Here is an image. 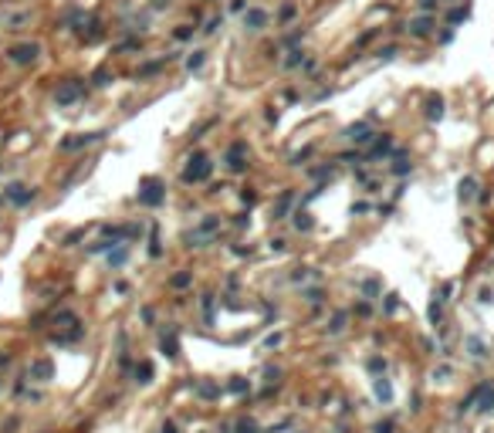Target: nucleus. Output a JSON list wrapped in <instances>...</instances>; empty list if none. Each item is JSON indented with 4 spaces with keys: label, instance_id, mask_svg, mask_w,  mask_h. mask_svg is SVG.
I'll return each mask as SVG.
<instances>
[{
    "label": "nucleus",
    "instance_id": "obj_1",
    "mask_svg": "<svg viewBox=\"0 0 494 433\" xmlns=\"http://www.w3.org/2000/svg\"><path fill=\"white\" fill-rule=\"evenodd\" d=\"M135 196H139L142 207H159V203L166 200V189H163V183H159L156 176H146V180L139 183V193H135Z\"/></svg>",
    "mask_w": 494,
    "mask_h": 433
},
{
    "label": "nucleus",
    "instance_id": "obj_2",
    "mask_svg": "<svg viewBox=\"0 0 494 433\" xmlns=\"http://www.w3.org/2000/svg\"><path fill=\"white\" fill-rule=\"evenodd\" d=\"M34 196H38V193H34L31 186H24V183H10V186H3V200H10L14 207H27Z\"/></svg>",
    "mask_w": 494,
    "mask_h": 433
},
{
    "label": "nucleus",
    "instance_id": "obj_3",
    "mask_svg": "<svg viewBox=\"0 0 494 433\" xmlns=\"http://www.w3.org/2000/svg\"><path fill=\"white\" fill-rule=\"evenodd\" d=\"M210 170H213V166L207 163V156H196L190 166L183 170V183H203V180L210 176Z\"/></svg>",
    "mask_w": 494,
    "mask_h": 433
},
{
    "label": "nucleus",
    "instance_id": "obj_4",
    "mask_svg": "<svg viewBox=\"0 0 494 433\" xmlns=\"http://www.w3.org/2000/svg\"><path fill=\"white\" fill-rule=\"evenodd\" d=\"M98 139H105V132H81V135H71V139H61V152H75V149H85Z\"/></svg>",
    "mask_w": 494,
    "mask_h": 433
},
{
    "label": "nucleus",
    "instance_id": "obj_5",
    "mask_svg": "<svg viewBox=\"0 0 494 433\" xmlns=\"http://www.w3.org/2000/svg\"><path fill=\"white\" fill-rule=\"evenodd\" d=\"M244 156H247V146H244V142H234V146L227 149V156H224L227 170H230V173H241V170L247 166V159H244Z\"/></svg>",
    "mask_w": 494,
    "mask_h": 433
},
{
    "label": "nucleus",
    "instance_id": "obj_6",
    "mask_svg": "<svg viewBox=\"0 0 494 433\" xmlns=\"http://www.w3.org/2000/svg\"><path fill=\"white\" fill-rule=\"evenodd\" d=\"M41 55V44H17V48H10V61L14 64H31V61H38Z\"/></svg>",
    "mask_w": 494,
    "mask_h": 433
},
{
    "label": "nucleus",
    "instance_id": "obj_7",
    "mask_svg": "<svg viewBox=\"0 0 494 433\" xmlns=\"http://www.w3.org/2000/svg\"><path fill=\"white\" fill-rule=\"evenodd\" d=\"M81 92H85V88H81V81H64V85L58 88L55 102H58V105H71V102H75Z\"/></svg>",
    "mask_w": 494,
    "mask_h": 433
},
{
    "label": "nucleus",
    "instance_id": "obj_8",
    "mask_svg": "<svg viewBox=\"0 0 494 433\" xmlns=\"http://www.w3.org/2000/svg\"><path fill=\"white\" fill-rule=\"evenodd\" d=\"M345 139H349V142H356V146H366V142L372 139L369 122H356V125H349V129H345Z\"/></svg>",
    "mask_w": 494,
    "mask_h": 433
},
{
    "label": "nucleus",
    "instance_id": "obj_9",
    "mask_svg": "<svg viewBox=\"0 0 494 433\" xmlns=\"http://www.w3.org/2000/svg\"><path fill=\"white\" fill-rule=\"evenodd\" d=\"M267 24V10H261V7H247L244 10V27L247 31H264Z\"/></svg>",
    "mask_w": 494,
    "mask_h": 433
},
{
    "label": "nucleus",
    "instance_id": "obj_10",
    "mask_svg": "<svg viewBox=\"0 0 494 433\" xmlns=\"http://www.w3.org/2000/svg\"><path fill=\"white\" fill-rule=\"evenodd\" d=\"M389 152H393V139H389V135H379V139H376V146H372L369 156H366V163H376V159L389 156Z\"/></svg>",
    "mask_w": 494,
    "mask_h": 433
},
{
    "label": "nucleus",
    "instance_id": "obj_11",
    "mask_svg": "<svg viewBox=\"0 0 494 433\" xmlns=\"http://www.w3.org/2000/svg\"><path fill=\"white\" fill-rule=\"evenodd\" d=\"M51 376H55V366H51L48 359H38V362H31V379H38V382H48Z\"/></svg>",
    "mask_w": 494,
    "mask_h": 433
},
{
    "label": "nucleus",
    "instance_id": "obj_12",
    "mask_svg": "<svg viewBox=\"0 0 494 433\" xmlns=\"http://www.w3.org/2000/svg\"><path fill=\"white\" fill-rule=\"evenodd\" d=\"M159 349H163V356H166V359H176V356H180V345H176V328H170V335H163V339H159Z\"/></svg>",
    "mask_w": 494,
    "mask_h": 433
},
{
    "label": "nucleus",
    "instance_id": "obj_13",
    "mask_svg": "<svg viewBox=\"0 0 494 433\" xmlns=\"http://www.w3.org/2000/svg\"><path fill=\"white\" fill-rule=\"evenodd\" d=\"M427 119H430V122L443 119V98H440V95H430V98H427Z\"/></svg>",
    "mask_w": 494,
    "mask_h": 433
},
{
    "label": "nucleus",
    "instance_id": "obj_14",
    "mask_svg": "<svg viewBox=\"0 0 494 433\" xmlns=\"http://www.w3.org/2000/svg\"><path fill=\"white\" fill-rule=\"evenodd\" d=\"M372 389H376V399H382V403H389V399H393V386H389V379H386V376H376Z\"/></svg>",
    "mask_w": 494,
    "mask_h": 433
},
{
    "label": "nucleus",
    "instance_id": "obj_15",
    "mask_svg": "<svg viewBox=\"0 0 494 433\" xmlns=\"http://www.w3.org/2000/svg\"><path fill=\"white\" fill-rule=\"evenodd\" d=\"M474 189H477V180H474V176H464V180L457 183V193H460V200H474Z\"/></svg>",
    "mask_w": 494,
    "mask_h": 433
},
{
    "label": "nucleus",
    "instance_id": "obj_16",
    "mask_svg": "<svg viewBox=\"0 0 494 433\" xmlns=\"http://www.w3.org/2000/svg\"><path fill=\"white\" fill-rule=\"evenodd\" d=\"M430 24H433L430 17H420V20H410L406 27H410V34H417V38H427V34H430Z\"/></svg>",
    "mask_w": 494,
    "mask_h": 433
},
{
    "label": "nucleus",
    "instance_id": "obj_17",
    "mask_svg": "<svg viewBox=\"0 0 494 433\" xmlns=\"http://www.w3.org/2000/svg\"><path fill=\"white\" fill-rule=\"evenodd\" d=\"M125 257H129V247H115V250H109V267H122L125 264Z\"/></svg>",
    "mask_w": 494,
    "mask_h": 433
},
{
    "label": "nucleus",
    "instance_id": "obj_18",
    "mask_svg": "<svg viewBox=\"0 0 494 433\" xmlns=\"http://www.w3.org/2000/svg\"><path fill=\"white\" fill-rule=\"evenodd\" d=\"M288 207H291V193H281V196H278V203H274V210H271V213H274V220H281Z\"/></svg>",
    "mask_w": 494,
    "mask_h": 433
},
{
    "label": "nucleus",
    "instance_id": "obj_19",
    "mask_svg": "<svg viewBox=\"0 0 494 433\" xmlns=\"http://www.w3.org/2000/svg\"><path fill=\"white\" fill-rule=\"evenodd\" d=\"M135 379H139L142 386L152 382V366H149V362H139V366H135Z\"/></svg>",
    "mask_w": 494,
    "mask_h": 433
},
{
    "label": "nucleus",
    "instance_id": "obj_20",
    "mask_svg": "<svg viewBox=\"0 0 494 433\" xmlns=\"http://www.w3.org/2000/svg\"><path fill=\"white\" fill-rule=\"evenodd\" d=\"M196 393L203 396V399H213V396H220V386H213V382H200V386H196Z\"/></svg>",
    "mask_w": 494,
    "mask_h": 433
},
{
    "label": "nucleus",
    "instance_id": "obj_21",
    "mask_svg": "<svg viewBox=\"0 0 494 433\" xmlns=\"http://www.w3.org/2000/svg\"><path fill=\"white\" fill-rule=\"evenodd\" d=\"M440 315H443V298H433V302H430V321L437 325Z\"/></svg>",
    "mask_w": 494,
    "mask_h": 433
},
{
    "label": "nucleus",
    "instance_id": "obj_22",
    "mask_svg": "<svg viewBox=\"0 0 494 433\" xmlns=\"http://www.w3.org/2000/svg\"><path fill=\"white\" fill-rule=\"evenodd\" d=\"M237 433H261V427H257L254 420H241V423H237Z\"/></svg>",
    "mask_w": 494,
    "mask_h": 433
},
{
    "label": "nucleus",
    "instance_id": "obj_23",
    "mask_svg": "<svg viewBox=\"0 0 494 433\" xmlns=\"http://www.w3.org/2000/svg\"><path fill=\"white\" fill-rule=\"evenodd\" d=\"M311 152H315V149H311V146H305L302 152H295V156H291V163H295V166H302L305 159H311Z\"/></svg>",
    "mask_w": 494,
    "mask_h": 433
},
{
    "label": "nucleus",
    "instance_id": "obj_24",
    "mask_svg": "<svg viewBox=\"0 0 494 433\" xmlns=\"http://www.w3.org/2000/svg\"><path fill=\"white\" fill-rule=\"evenodd\" d=\"M467 14H471V7H457V10H450V24H460V20H467Z\"/></svg>",
    "mask_w": 494,
    "mask_h": 433
},
{
    "label": "nucleus",
    "instance_id": "obj_25",
    "mask_svg": "<svg viewBox=\"0 0 494 433\" xmlns=\"http://www.w3.org/2000/svg\"><path fill=\"white\" fill-rule=\"evenodd\" d=\"M200 64H203V51H193V55L186 58V68H190V71H196Z\"/></svg>",
    "mask_w": 494,
    "mask_h": 433
},
{
    "label": "nucleus",
    "instance_id": "obj_26",
    "mask_svg": "<svg viewBox=\"0 0 494 433\" xmlns=\"http://www.w3.org/2000/svg\"><path fill=\"white\" fill-rule=\"evenodd\" d=\"M193 281V274H190V271H183V274H176V278H173V288H186V284H190Z\"/></svg>",
    "mask_w": 494,
    "mask_h": 433
},
{
    "label": "nucleus",
    "instance_id": "obj_27",
    "mask_svg": "<svg viewBox=\"0 0 494 433\" xmlns=\"http://www.w3.org/2000/svg\"><path fill=\"white\" fill-rule=\"evenodd\" d=\"M295 227L298 230H311V217L308 213H295Z\"/></svg>",
    "mask_w": 494,
    "mask_h": 433
},
{
    "label": "nucleus",
    "instance_id": "obj_28",
    "mask_svg": "<svg viewBox=\"0 0 494 433\" xmlns=\"http://www.w3.org/2000/svg\"><path fill=\"white\" fill-rule=\"evenodd\" d=\"M193 38V27L190 24H180V27H176V41H190Z\"/></svg>",
    "mask_w": 494,
    "mask_h": 433
},
{
    "label": "nucleus",
    "instance_id": "obj_29",
    "mask_svg": "<svg viewBox=\"0 0 494 433\" xmlns=\"http://www.w3.org/2000/svg\"><path fill=\"white\" fill-rule=\"evenodd\" d=\"M369 369L382 376V372H386V359H379V356H376V359H369Z\"/></svg>",
    "mask_w": 494,
    "mask_h": 433
},
{
    "label": "nucleus",
    "instance_id": "obj_30",
    "mask_svg": "<svg viewBox=\"0 0 494 433\" xmlns=\"http://www.w3.org/2000/svg\"><path fill=\"white\" fill-rule=\"evenodd\" d=\"M342 328H345V315H335L332 325H328V332H342Z\"/></svg>",
    "mask_w": 494,
    "mask_h": 433
},
{
    "label": "nucleus",
    "instance_id": "obj_31",
    "mask_svg": "<svg viewBox=\"0 0 494 433\" xmlns=\"http://www.w3.org/2000/svg\"><path fill=\"white\" fill-rule=\"evenodd\" d=\"M305 298H308V305H318V302H322V291H318V288H311V291H305Z\"/></svg>",
    "mask_w": 494,
    "mask_h": 433
},
{
    "label": "nucleus",
    "instance_id": "obj_32",
    "mask_svg": "<svg viewBox=\"0 0 494 433\" xmlns=\"http://www.w3.org/2000/svg\"><path fill=\"white\" fill-rule=\"evenodd\" d=\"M393 58H396V48H393V44H389V48H382V51H379V61H393Z\"/></svg>",
    "mask_w": 494,
    "mask_h": 433
},
{
    "label": "nucleus",
    "instance_id": "obj_33",
    "mask_svg": "<svg viewBox=\"0 0 494 433\" xmlns=\"http://www.w3.org/2000/svg\"><path fill=\"white\" fill-rule=\"evenodd\" d=\"M410 170H413V166H410V163H403V159H399L396 166H393V173H396V176H406Z\"/></svg>",
    "mask_w": 494,
    "mask_h": 433
},
{
    "label": "nucleus",
    "instance_id": "obj_34",
    "mask_svg": "<svg viewBox=\"0 0 494 433\" xmlns=\"http://www.w3.org/2000/svg\"><path fill=\"white\" fill-rule=\"evenodd\" d=\"M247 386H250V382H244V379H234V382H230V393H244Z\"/></svg>",
    "mask_w": 494,
    "mask_h": 433
},
{
    "label": "nucleus",
    "instance_id": "obj_35",
    "mask_svg": "<svg viewBox=\"0 0 494 433\" xmlns=\"http://www.w3.org/2000/svg\"><path fill=\"white\" fill-rule=\"evenodd\" d=\"M81 234H85V230H71V234H68V237H64L61 244H64V247H71V244H75V241H78V237H81Z\"/></svg>",
    "mask_w": 494,
    "mask_h": 433
},
{
    "label": "nucleus",
    "instance_id": "obj_36",
    "mask_svg": "<svg viewBox=\"0 0 494 433\" xmlns=\"http://www.w3.org/2000/svg\"><path fill=\"white\" fill-rule=\"evenodd\" d=\"M302 51H291V58H288V61H285V64H288V68H295V64H302Z\"/></svg>",
    "mask_w": 494,
    "mask_h": 433
},
{
    "label": "nucleus",
    "instance_id": "obj_37",
    "mask_svg": "<svg viewBox=\"0 0 494 433\" xmlns=\"http://www.w3.org/2000/svg\"><path fill=\"white\" fill-rule=\"evenodd\" d=\"M217 27H224V17H213V20H210V24H207V27H203V31H207V34H213Z\"/></svg>",
    "mask_w": 494,
    "mask_h": 433
},
{
    "label": "nucleus",
    "instance_id": "obj_38",
    "mask_svg": "<svg viewBox=\"0 0 494 433\" xmlns=\"http://www.w3.org/2000/svg\"><path fill=\"white\" fill-rule=\"evenodd\" d=\"M362 291H366V295H376V291H379V281H366L362 284Z\"/></svg>",
    "mask_w": 494,
    "mask_h": 433
},
{
    "label": "nucleus",
    "instance_id": "obj_39",
    "mask_svg": "<svg viewBox=\"0 0 494 433\" xmlns=\"http://www.w3.org/2000/svg\"><path fill=\"white\" fill-rule=\"evenodd\" d=\"M399 308V302H396V295H389V298H386V311H396Z\"/></svg>",
    "mask_w": 494,
    "mask_h": 433
},
{
    "label": "nucleus",
    "instance_id": "obj_40",
    "mask_svg": "<svg viewBox=\"0 0 494 433\" xmlns=\"http://www.w3.org/2000/svg\"><path fill=\"white\" fill-rule=\"evenodd\" d=\"M376 433H393V423L386 420V423H376Z\"/></svg>",
    "mask_w": 494,
    "mask_h": 433
},
{
    "label": "nucleus",
    "instance_id": "obj_41",
    "mask_svg": "<svg viewBox=\"0 0 494 433\" xmlns=\"http://www.w3.org/2000/svg\"><path fill=\"white\" fill-rule=\"evenodd\" d=\"M95 85H109V71H98V75H95Z\"/></svg>",
    "mask_w": 494,
    "mask_h": 433
},
{
    "label": "nucleus",
    "instance_id": "obj_42",
    "mask_svg": "<svg viewBox=\"0 0 494 433\" xmlns=\"http://www.w3.org/2000/svg\"><path fill=\"white\" fill-rule=\"evenodd\" d=\"M163 433H176V423H163Z\"/></svg>",
    "mask_w": 494,
    "mask_h": 433
},
{
    "label": "nucleus",
    "instance_id": "obj_43",
    "mask_svg": "<svg viewBox=\"0 0 494 433\" xmlns=\"http://www.w3.org/2000/svg\"><path fill=\"white\" fill-rule=\"evenodd\" d=\"M0 203H3V189H0Z\"/></svg>",
    "mask_w": 494,
    "mask_h": 433
}]
</instances>
